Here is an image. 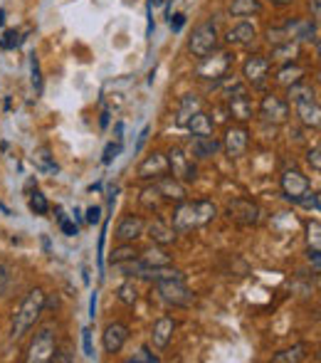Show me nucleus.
I'll return each instance as SVG.
<instances>
[{
    "mask_svg": "<svg viewBox=\"0 0 321 363\" xmlns=\"http://www.w3.org/2000/svg\"><path fill=\"white\" fill-rule=\"evenodd\" d=\"M45 304H47V301H45L43 289H33L28 296H25V301L20 304L18 314H15V319H13V339H23V336L33 329L35 321H38L40 314H43Z\"/></svg>",
    "mask_w": 321,
    "mask_h": 363,
    "instance_id": "1",
    "label": "nucleus"
},
{
    "mask_svg": "<svg viewBox=\"0 0 321 363\" xmlns=\"http://www.w3.org/2000/svg\"><path fill=\"white\" fill-rule=\"evenodd\" d=\"M254 38H257V30H254L252 23H237L235 28H230L225 35L227 45H240V48L242 45H249Z\"/></svg>",
    "mask_w": 321,
    "mask_h": 363,
    "instance_id": "19",
    "label": "nucleus"
},
{
    "mask_svg": "<svg viewBox=\"0 0 321 363\" xmlns=\"http://www.w3.org/2000/svg\"><path fill=\"white\" fill-rule=\"evenodd\" d=\"M304 74H307V69L299 67V65H294V62H289L287 67L279 69V74H277V84H282V86H292V84H297V82H302V77H304Z\"/></svg>",
    "mask_w": 321,
    "mask_h": 363,
    "instance_id": "25",
    "label": "nucleus"
},
{
    "mask_svg": "<svg viewBox=\"0 0 321 363\" xmlns=\"http://www.w3.org/2000/svg\"><path fill=\"white\" fill-rule=\"evenodd\" d=\"M173 331H176V321H173L171 316H161V319L154 324V334H151L156 349H166V346L171 344Z\"/></svg>",
    "mask_w": 321,
    "mask_h": 363,
    "instance_id": "18",
    "label": "nucleus"
},
{
    "mask_svg": "<svg viewBox=\"0 0 321 363\" xmlns=\"http://www.w3.org/2000/svg\"><path fill=\"white\" fill-rule=\"evenodd\" d=\"M149 238L154 240L156 245H171L173 240H176V230L168 228L163 220H154V223L149 225Z\"/></svg>",
    "mask_w": 321,
    "mask_h": 363,
    "instance_id": "22",
    "label": "nucleus"
},
{
    "mask_svg": "<svg viewBox=\"0 0 321 363\" xmlns=\"http://www.w3.org/2000/svg\"><path fill=\"white\" fill-rule=\"evenodd\" d=\"M60 228H62V233L67 235V238H74V235L79 233V230H77V225H74L72 220H67V218H64L62 213H60Z\"/></svg>",
    "mask_w": 321,
    "mask_h": 363,
    "instance_id": "42",
    "label": "nucleus"
},
{
    "mask_svg": "<svg viewBox=\"0 0 321 363\" xmlns=\"http://www.w3.org/2000/svg\"><path fill=\"white\" fill-rule=\"evenodd\" d=\"M198 213H196V203H183L178 206V211L173 213V230L176 233H188V230L198 228Z\"/></svg>",
    "mask_w": 321,
    "mask_h": 363,
    "instance_id": "15",
    "label": "nucleus"
},
{
    "mask_svg": "<svg viewBox=\"0 0 321 363\" xmlns=\"http://www.w3.org/2000/svg\"><path fill=\"white\" fill-rule=\"evenodd\" d=\"M188 48H191L193 57H201V60L215 52V48H218V28H215V23H213V20H208V23L198 25V28L193 30Z\"/></svg>",
    "mask_w": 321,
    "mask_h": 363,
    "instance_id": "3",
    "label": "nucleus"
},
{
    "mask_svg": "<svg viewBox=\"0 0 321 363\" xmlns=\"http://www.w3.org/2000/svg\"><path fill=\"white\" fill-rule=\"evenodd\" d=\"M289 99H292L294 106H297V116H299V119H302L307 126H314V129H319L321 109H319L317 91H314L309 84H302V82H297V84L289 86Z\"/></svg>",
    "mask_w": 321,
    "mask_h": 363,
    "instance_id": "2",
    "label": "nucleus"
},
{
    "mask_svg": "<svg viewBox=\"0 0 321 363\" xmlns=\"http://www.w3.org/2000/svg\"><path fill=\"white\" fill-rule=\"evenodd\" d=\"M136 257V250L131 247V245H126V247H119L111 252V264H121V262H129V259Z\"/></svg>",
    "mask_w": 321,
    "mask_h": 363,
    "instance_id": "35",
    "label": "nucleus"
},
{
    "mask_svg": "<svg viewBox=\"0 0 321 363\" xmlns=\"http://www.w3.org/2000/svg\"><path fill=\"white\" fill-rule=\"evenodd\" d=\"M129 341V329L119 321L109 324L104 329V336H101V344H104V351L106 354H119L124 349V344Z\"/></svg>",
    "mask_w": 321,
    "mask_h": 363,
    "instance_id": "12",
    "label": "nucleus"
},
{
    "mask_svg": "<svg viewBox=\"0 0 321 363\" xmlns=\"http://www.w3.org/2000/svg\"><path fill=\"white\" fill-rule=\"evenodd\" d=\"M139 178L149 181V178H163L168 173V158L163 153H151L144 158V163L139 166Z\"/></svg>",
    "mask_w": 321,
    "mask_h": 363,
    "instance_id": "13",
    "label": "nucleus"
},
{
    "mask_svg": "<svg viewBox=\"0 0 321 363\" xmlns=\"http://www.w3.org/2000/svg\"><path fill=\"white\" fill-rule=\"evenodd\" d=\"M227 101H230V111L237 121L252 119V101H249L247 89H244L242 84H232V91H230V96H227Z\"/></svg>",
    "mask_w": 321,
    "mask_h": 363,
    "instance_id": "11",
    "label": "nucleus"
},
{
    "mask_svg": "<svg viewBox=\"0 0 321 363\" xmlns=\"http://www.w3.org/2000/svg\"><path fill=\"white\" fill-rule=\"evenodd\" d=\"M99 124H101V129H106V126H109V111H104V114H101Z\"/></svg>",
    "mask_w": 321,
    "mask_h": 363,
    "instance_id": "53",
    "label": "nucleus"
},
{
    "mask_svg": "<svg viewBox=\"0 0 321 363\" xmlns=\"http://www.w3.org/2000/svg\"><path fill=\"white\" fill-rule=\"evenodd\" d=\"M259 114L267 121H272V124H284L289 119V106L282 96L267 94L262 99V104H259Z\"/></svg>",
    "mask_w": 321,
    "mask_h": 363,
    "instance_id": "9",
    "label": "nucleus"
},
{
    "mask_svg": "<svg viewBox=\"0 0 321 363\" xmlns=\"http://www.w3.org/2000/svg\"><path fill=\"white\" fill-rule=\"evenodd\" d=\"M30 211H33L35 216H47V211H50L47 198H45L40 191H35L33 196H30Z\"/></svg>",
    "mask_w": 321,
    "mask_h": 363,
    "instance_id": "33",
    "label": "nucleus"
},
{
    "mask_svg": "<svg viewBox=\"0 0 321 363\" xmlns=\"http://www.w3.org/2000/svg\"><path fill=\"white\" fill-rule=\"evenodd\" d=\"M282 191H284V198H287V201L297 203L299 198L309 191V178L304 176V173L289 168V171L282 176Z\"/></svg>",
    "mask_w": 321,
    "mask_h": 363,
    "instance_id": "8",
    "label": "nucleus"
},
{
    "mask_svg": "<svg viewBox=\"0 0 321 363\" xmlns=\"http://www.w3.org/2000/svg\"><path fill=\"white\" fill-rule=\"evenodd\" d=\"M227 67H230V55L227 52L215 55L213 60L203 57V65L198 67V77H205V79L215 77V79H220V77L227 74Z\"/></svg>",
    "mask_w": 321,
    "mask_h": 363,
    "instance_id": "14",
    "label": "nucleus"
},
{
    "mask_svg": "<svg viewBox=\"0 0 321 363\" xmlns=\"http://www.w3.org/2000/svg\"><path fill=\"white\" fill-rule=\"evenodd\" d=\"M307 233H309V247H312V250H321V242H319L321 225H319V220H314V223H309Z\"/></svg>",
    "mask_w": 321,
    "mask_h": 363,
    "instance_id": "37",
    "label": "nucleus"
},
{
    "mask_svg": "<svg viewBox=\"0 0 321 363\" xmlns=\"http://www.w3.org/2000/svg\"><path fill=\"white\" fill-rule=\"evenodd\" d=\"M196 213H198V223L201 225H205V223H210L213 218H215V206L213 203H208V201H198L196 203Z\"/></svg>",
    "mask_w": 321,
    "mask_h": 363,
    "instance_id": "31",
    "label": "nucleus"
},
{
    "mask_svg": "<svg viewBox=\"0 0 321 363\" xmlns=\"http://www.w3.org/2000/svg\"><path fill=\"white\" fill-rule=\"evenodd\" d=\"M30 67H33V86L40 89V86H43V77H40V65H38V57H35V55H33V60H30Z\"/></svg>",
    "mask_w": 321,
    "mask_h": 363,
    "instance_id": "44",
    "label": "nucleus"
},
{
    "mask_svg": "<svg viewBox=\"0 0 321 363\" xmlns=\"http://www.w3.org/2000/svg\"><path fill=\"white\" fill-rule=\"evenodd\" d=\"M10 284V269L5 267L3 262H0V294H5V289H8Z\"/></svg>",
    "mask_w": 321,
    "mask_h": 363,
    "instance_id": "47",
    "label": "nucleus"
},
{
    "mask_svg": "<svg viewBox=\"0 0 321 363\" xmlns=\"http://www.w3.org/2000/svg\"><path fill=\"white\" fill-rule=\"evenodd\" d=\"M198 111H203V101L198 99L196 94H186L181 99V106H178V119H176V124L178 126H186L188 121H191V116L198 114Z\"/></svg>",
    "mask_w": 321,
    "mask_h": 363,
    "instance_id": "20",
    "label": "nucleus"
},
{
    "mask_svg": "<svg viewBox=\"0 0 321 363\" xmlns=\"http://www.w3.org/2000/svg\"><path fill=\"white\" fill-rule=\"evenodd\" d=\"M297 57H299V43L297 40H289V43L274 48V55H272V60H277V62H294Z\"/></svg>",
    "mask_w": 321,
    "mask_h": 363,
    "instance_id": "29",
    "label": "nucleus"
},
{
    "mask_svg": "<svg viewBox=\"0 0 321 363\" xmlns=\"http://www.w3.org/2000/svg\"><path fill=\"white\" fill-rule=\"evenodd\" d=\"M106 228H109V223H104V228H101V235H99V272L104 269V240H106Z\"/></svg>",
    "mask_w": 321,
    "mask_h": 363,
    "instance_id": "46",
    "label": "nucleus"
},
{
    "mask_svg": "<svg viewBox=\"0 0 321 363\" xmlns=\"http://www.w3.org/2000/svg\"><path fill=\"white\" fill-rule=\"evenodd\" d=\"M269 3H274V5H289L292 0H269Z\"/></svg>",
    "mask_w": 321,
    "mask_h": 363,
    "instance_id": "55",
    "label": "nucleus"
},
{
    "mask_svg": "<svg viewBox=\"0 0 321 363\" xmlns=\"http://www.w3.org/2000/svg\"><path fill=\"white\" fill-rule=\"evenodd\" d=\"M55 356V334L50 326H45L40 334H35L33 344L28 349V363H47Z\"/></svg>",
    "mask_w": 321,
    "mask_h": 363,
    "instance_id": "5",
    "label": "nucleus"
},
{
    "mask_svg": "<svg viewBox=\"0 0 321 363\" xmlns=\"http://www.w3.org/2000/svg\"><path fill=\"white\" fill-rule=\"evenodd\" d=\"M114 134H116V141H119V144H124V124H121V121L114 126Z\"/></svg>",
    "mask_w": 321,
    "mask_h": 363,
    "instance_id": "52",
    "label": "nucleus"
},
{
    "mask_svg": "<svg viewBox=\"0 0 321 363\" xmlns=\"http://www.w3.org/2000/svg\"><path fill=\"white\" fill-rule=\"evenodd\" d=\"M307 351H309L307 344H297V346H292V349H287V351H279L277 356H272V361L274 363H297V361L307 359Z\"/></svg>",
    "mask_w": 321,
    "mask_h": 363,
    "instance_id": "28",
    "label": "nucleus"
},
{
    "mask_svg": "<svg viewBox=\"0 0 321 363\" xmlns=\"http://www.w3.org/2000/svg\"><path fill=\"white\" fill-rule=\"evenodd\" d=\"M297 206L309 208V211H312V208H314V211H319V196H317V193H312V191H307V193H304V196L297 201Z\"/></svg>",
    "mask_w": 321,
    "mask_h": 363,
    "instance_id": "41",
    "label": "nucleus"
},
{
    "mask_svg": "<svg viewBox=\"0 0 321 363\" xmlns=\"http://www.w3.org/2000/svg\"><path fill=\"white\" fill-rule=\"evenodd\" d=\"M81 349H84L86 359H94V346H91V329L89 326L81 329Z\"/></svg>",
    "mask_w": 321,
    "mask_h": 363,
    "instance_id": "40",
    "label": "nucleus"
},
{
    "mask_svg": "<svg viewBox=\"0 0 321 363\" xmlns=\"http://www.w3.org/2000/svg\"><path fill=\"white\" fill-rule=\"evenodd\" d=\"M259 10H262L259 0H232L230 5V15L235 18H249V15H257Z\"/></svg>",
    "mask_w": 321,
    "mask_h": 363,
    "instance_id": "26",
    "label": "nucleus"
},
{
    "mask_svg": "<svg viewBox=\"0 0 321 363\" xmlns=\"http://www.w3.org/2000/svg\"><path fill=\"white\" fill-rule=\"evenodd\" d=\"M188 129H191L193 136H213V121L210 116L205 114V111H198V114L191 116V121H188Z\"/></svg>",
    "mask_w": 321,
    "mask_h": 363,
    "instance_id": "23",
    "label": "nucleus"
},
{
    "mask_svg": "<svg viewBox=\"0 0 321 363\" xmlns=\"http://www.w3.org/2000/svg\"><path fill=\"white\" fill-rule=\"evenodd\" d=\"M319 146H314L312 151L307 153V161H309V166L314 168V171H321V161H319Z\"/></svg>",
    "mask_w": 321,
    "mask_h": 363,
    "instance_id": "45",
    "label": "nucleus"
},
{
    "mask_svg": "<svg viewBox=\"0 0 321 363\" xmlns=\"http://www.w3.org/2000/svg\"><path fill=\"white\" fill-rule=\"evenodd\" d=\"M220 146H223L220 141L213 139V136H196V141H193V153H196V158H210L220 151Z\"/></svg>",
    "mask_w": 321,
    "mask_h": 363,
    "instance_id": "21",
    "label": "nucleus"
},
{
    "mask_svg": "<svg viewBox=\"0 0 321 363\" xmlns=\"http://www.w3.org/2000/svg\"><path fill=\"white\" fill-rule=\"evenodd\" d=\"M141 233H144V220L139 216H126L116 225V240H121V242H134L141 238Z\"/></svg>",
    "mask_w": 321,
    "mask_h": 363,
    "instance_id": "17",
    "label": "nucleus"
},
{
    "mask_svg": "<svg viewBox=\"0 0 321 363\" xmlns=\"http://www.w3.org/2000/svg\"><path fill=\"white\" fill-rule=\"evenodd\" d=\"M168 168L173 171V178L176 181H183V183H193L198 178V168L191 158L186 156V151L178 146H173L168 151Z\"/></svg>",
    "mask_w": 321,
    "mask_h": 363,
    "instance_id": "6",
    "label": "nucleus"
},
{
    "mask_svg": "<svg viewBox=\"0 0 321 363\" xmlns=\"http://www.w3.org/2000/svg\"><path fill=\"white\" fill-rule=\"evenodd\" d=\"M99 220H101V208H99V206L86 208V223H89V225H96Z\"/></svg>",
    "mask_w": 321,
    "mask_h": 363,
    "instance_id": "48",
    "label": "nucleus"
},
{
    "mask_svg": "<svg viewBox=\"0 0 321 363\" xmlns=\"http://www.w3.org/2000/svg\"><path fill=\"white\" fill-rule=\"evenodd\" d=\"M156 289H159L161 299L166 304L173 306H188L193 301V294L188 291L183 277H171V279H156Z\"/></svg>",
    "mask_w": 321,
    "mask_h": 363,
    "instance_id": "4",
    "label": "nucleus"
},
{
    "mask_svg": "<svg viewBox=\"0 0 321 363\" xmlns=\"http://www.w3.org/2000/svg\"><path fill=\"white\" fill-rule=\"evenodd\" d=\"M149 126H144V131H141V134H139V141H136V148H134V151H141V148H144V144H146V139H149Z\"/></svg>",
    "mask_w": 321,
    "mask_h": 363,
    "instance_id": "50",
    "label": "nucleus"
},
{
    "mask_svg": "<svg viewBox=\"0 0 321 363\" xmlns=\"http://www.w3.org/2000/svg\"><path fill=\"white\" fill-rule=\"evenodd\" d=\"M96 299H99V294H91V299H89V319H94L96 316Z\"/></svg>",
    "mask_w": 321,
    "mask_h": 363,
    "instance_id": "51",
    "label": "nucleus"
},
{
    "mask_svg": "<svg viewBox=\"0 0 321 363\" xmlns=\"http://www.w3.org/2000/svg\"><path fill=\"white\" fill-rule=\"evenodd\" d=\"M247 129H242V126H232V129H227L225 134V141H223V146H225V153L230 158H237L242 156L244 151H247Z\"/></svg>",
    "mask_w": 321,
    "mask_h": 363,
    "instance_id": "16",
    "label": "nucleus"
},
{
    "mask_svg": "<svg viewBox=\"0 0 321 363\" xmlns=\"http://www.w3.org/2000/svg\"><path fill=\"white\" fill-rule=\"evenodd\" d=\"M38 163H40V168H43V171H52V173L60 171L57 163L50 161V151H47V148H40V151H38Z\"/></svg>",
    "mask_w": 321,
    "mask_h": 363,
    "instance_id": "36",
    "label": "nucleus"
},
{
    "mask_svg": "<svg viewBox=\"0 0 321 363\" xmlns=\"http://www.w3.org/2000/svg\"><path fill=\"white\" fill-rule=\"evenodd\" d=\"M141 361L156 363V361H159V356H156V354H151V351H149V349H146V346H144V349H141L139 354L134 356V359H129V363H141Z\"/></svg>",
    "mask_w": 321,
    "mask_h": 363,
    "instance_id": "43",
    "label": "nucleus"
},
{
    "mask_svg": "<svg viewBox=\"0 0 321 363\" xmlns=\"http://www.w3.org/2000/svg\"><path fill=\"white\" fill-rule=\"evenodd\" d=\"M161 203H163V196H161L159 186H151L141 193V206H144L146 211H159Z\"/></svg>",
    "mask_w": 321,
    "mask_h": 363,
    "instance_id": "30",
    "label": "nucleus"
},
{
    "mask_svg": "<svg viewBox=\"0 0 321 363\" xmlns=\"http://www.w3.org/2000/svg\"><path fill=\"white\" fill-rule=\"evenodd\" d=\"M20 45V35L15 33V30H8V33L0 38V48L3 50H15Z\"/></svg>",
    "mask_w": 321,
    "mask_h": 363,
    "instance_id": "39",
    "label": "nucleus"
},
{
    "mask_svg": "<svg viewBox=\"0 0 321 363\" xmlns=\"http://www.w3.org/2000/svg\"><path fill=\"white\" fill-rule=\"evenodd\" d=\"M136 296H139V291H136L134 282H124L119 287V301H124V304L134 306L136 304Z\"/></svg>",
    "mask_w": 321,
    "mask_h": 363,
    "instance_id": "34",
    "label": "nucleus"
},
{
    "mask_svg": "<svg viewBox=\"0 0 321 363\" xmlns=\"http://www.w3.org/2000/svg\"><path fill=\"white\" fill-rule=\"evenodd\" d=\"M289 30H287V25L284 28H269L267 30V43L269 45H274V48H279V45H284V43H289Z\"/></svg>",
    "mask_w": 321,
    "mask_h": 363,
    "instance_id": "32",
    "label": "nucleus"
},
{
    "mask_svg": "<svg viewBox=\"0 0 321 363\" xmlns=\"http://www.w3.org/2000/svg\"><path fill=\"white\" fill-rule=\"evenodd\" d=\"M141 262L146 264V267L151 269H161V267H171V255L166 252V250H149V252H144V257H141Z\"/></svg>",
    "mask_w": 321,
    "mask_h": 363,
    "instance_id": "27",
    "label": "nucleus"
},
{
    "mask_svg": "<svg viewBox=\"0 0 321 363\" xmlns=\"http://www.w3.org/2000/svg\"><path fill=\"white\" fill-rule=\"evenodd\" d=\"M3 25H5V10L0 8V28H3Z\"/></svg>",
    "mask_w": 321,
    "mask_h": 363,
    "instance_id": "56",
    "label": "nucleus"
},
{
    "mask_svg": "<svg viewBox=\"0 0 321 363\" xmlns=\"http://www.w3.org/2000/svg\"><path fill=\"white\" fill-rule=\"evenodd\" d=\"M312 10H314V20H319V0H312Z\"/></svg>",
    "mask_w": 321,
    "mask_h": 363,
    "instance_id": "54",
    "label": "nucleus"
},
{
    "mask_svg": "<svg viewBox=\"0 0 321 363\" xmlns=\"http://www.w3.org/2000/svg\"><path fill=\"white\" fill-rule=\"evenodd\" d=\"M159 191H161L163 198H168V201H176V203H183V198H186V191H183L181 183H178L176 178L163 176L159 181Z\"/></svg>",
    "mask_w": 321,
    "mask_h": 363,
    "instance_id": "24",
    "label": "nucleus"
},
{
    "mask_svg": "<svg viewBox=\"0 0 321 363\" xmlns=\"http://www.w3.org/2000/svg\"><path fill=\"white\" fill-rule=\"evenodd\" d=\"M183 25H186V15H183V13L173 15V18H171V30H173V33H181Z\"/></svg>",
    "mask_w": 321,
    "mask_h": 363,
    "instance_id": "49",
    "label": "nucleus"
},
{
    "mask_svg": "<svg viewBox=\"0 0 321 363\" xmlns=\"http://www.w3.org/2000/svg\"><path fill=\"white\" fill-rule=\"evenodd\" d=\"M242 74H244V79H247L249 84L259 89V86H264V82H267L269 60L262 57V55H252V57H247V62H244Z\"/></svg>",
    "mask_w": 321,
    "mask_h": 363,
    "instance_id": "10",
    "label": "nucleus"
},
{
    "mask_svg": "<svg viewBox=\"0 0 321 363\" xmlns=\"http://www.w3.org/2000/svg\"><path fill=\"white\" fill-rule=\"evenodd\" d=\"M227 216H230V220H235L237 225H257L259 208H257V203L237 198V201H232L230 206H227Z\"/></svg>",
    "mask_w": 321,
    "mask_h": 363,
    "instance_id": "7",
    "label": "nucleus"
},
{
    "mask_svg": "<svg viewBox=\"0 0 321 363\" xmlns=\"http://www.w3.org/2000/svg\"><path fill=\"white\" fill-rule=\"evenodd\" d=\"M121 148H124V144H119V141H116V144H106L104 156H101V163H104V166H109V163L121 153Z\"/></svg>",
    "mask_w": 321,
    "mask_h": 363,
    "instance_id": "38",
    "label": "nucleus"
}]
</instances>
